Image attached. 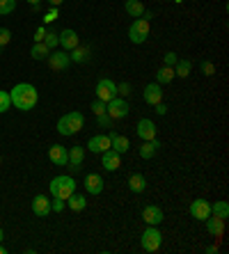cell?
<instances>
[{"label": "cell", "mask_w": 229, "mask_h": 254, "mask_svg": "<svg viewBox=\"0 0 229 254\" xmlns=\"http://www.w3.org/2000/svg\"><path fill=\"white\" fill-rule=\"evenodd\" d=\"M129 188H131V193H145V188H147V181L142 174H131L129 176Z\"/></svg>", "instance_id": "cb8c5ba5"}, {"label": "cell", "mask_w": 229, "mask_h": 254, "mask_svg": "<svg viewBox=\"0 0 229 254\" xmlns=\"http://www.w3.org/2000/svg\"><path fill=\"white\" fill-rule=\"evenodd\" d=\"M163 211H160V206H153V204H149V206H145L142 209V220H145L147 224H156L158 227L160 222H163Z\"/></svg>", "instance_id": "2e32d148"}, {"label": "cell", "mask_w": 229, "mask_h": 254, "mask_svg": "<svg viewBox=\"0 0 229 254\" xmlns=\"http://www.w3.org/2000/svg\"><path fill=\"white\" fill-rule=\"evenodd\" d=\"M28 2H30V5H39V2H41V0H28Z\"/></svg>", "instance_id": "bcb514c9"}, {"label": "cell", "mask_w": 229, "mask_h": 254, "mask_svg": "<svg viewBox=\"0 0 229 254\" xmlns=\"http://www.w3.org/2000/svg\"><path fill=\"white\" fill-rule=\"evenodd\" d=\"M191 215L195 220H206V217L211 215V202H206V199H195L191 204Z\"/></svg>", "instance_id": "9a60e30c"}, {"label": "cell", "mask_w": 229, "mask_h": 254, "mask_svg": "<svg viewBox=\"0 0 229 254\" xmlns=\"http://www.w3.org/2000/svg\"><path fill=\"white\" fill-rule=\"evenodd\" d=\"M83 186H85V190H87L90 195H101L106 183H103V176H101V174L90 172V174H85V183H83Z\"/></svg>", "instance_id": "7c38bea8"}, {"label": "cell", "mask_w": 229, "mask_h": 254, "mask_svg": "<svg viewBox=\"0 0 229 254\" xmlns=\"http://www.w3.org/2000/svg\"><path fill=\"white\" fill-rule=\"evenodd\" d=\"M218 252V245H209L206 247V254H215Z\"/></svg>", "instance_id": "ee69618b"}, {"label": "cell", "mask_w": 229, "mask_h": 254, "mask_svg": "<svg viewBox=\"0 0 229 254\" xmlns=\"http://www.w3.org/2000/svg\"><path fill=\"white\" fill-rule=\"evenodd\" d=\"M46 25H41V28H37V30H35V44H37V41H44V37H46Z\"/></svg>", "instance_id": "b9f144b4"}, {"label": "cell", "mask_w": 229, "mask_h": 254, "mask_svg": "<svg viewBox=\"0 0 229 254\" xmlns=\"http://www.w3.org/2000/svg\"><path fill=\"white\" fill-rule=\"evenodd\" d=\"M174 2H176V5H179V2H181V0H174Z\"/></svg>", "instance_id": "c3c4849f"}, {"label": "cell", "mask_w": 229, "mask_h": 254, "mask_svg": "<svg viewBox=\"0 0 229 254\" xmlns=\"http://www.w3.org/2000/svg\"><path fill=\"white\" fill-rule=\"evenodd\" d=\"M106 112L113 117V119H124V117H129V103H126V98L124 97H114L113 101H108L106 103Z\"/></svg>", "instance_id": "8992f818"}, {"label": "cell", "mask_w": 229, "mask_h": 254, "mask_svg": "<svg viewBox=\"0 0 229 254\" xmlns=\"http://www.w3.org/2000/svg\"><path fill=\"white\" fill-rule=\"evenodd\" d=\"M9 98H12V105H14L16 110L28 112L37 105L39 92L35 90V85H30V82H19V85H14V90L9 92Z\"/></svg>", "instance_id": "6da1fadb"}, {"label": "cell", "mask_w": 229, "mask_h": 254, "mask_svg": "<svg viewBox=\"0 0 229 254\" xmlns=\"http://www.w3.org/2000/svg\"><path fill=\"white\" fill-rule=\"evenodd\" d=\"M96 124H99L101 128H110V126H113V117H110L108 112H103V115H96Z\"/></svg>", "instance_id": "836d02e7"}, {"label": "cell", "mask_w": 229, "mask_h": 254, "mask_svg": "<svg viewBox=\"0 0 229 254\" xmlns=\"http://www.w3.org/2000/svg\"><path fill=\"white\" fill-rule=\"evenodd\" d=\"M92 112H94V115H103V112H106V103L96 98V101L92 103Z\"/></svg>", "instance_id": "60d3db41"}, {"label": "cell", "mask_w": 229, "mask_h": 254, "mask_svg": "<svg viewBox=\"0 0 229 254\" xmlns=\"http://www.w3.org/2000/svg\"><path fill=\"white\" fill-rule=\"evenodd\" d=\"M137 137L145 142V140H156V124L152 119H140L137 121Z\"/></svg>", "instance_id": "5bb4252c"}, {"label": "cell", "mask_w": 229, "mask_h": 254, "mask_svg": "<svg viewBox=\"0 0 229 254\" xmlns=\"http://www.w3.org/2000/svg\"><path fill=\"white\" fill-rule=\"evenodd\" d=\"M32 213L39 217H46L51 213V199H48L46 195H37V197L32 199Z\"/></svg>", "instance_id": "ac0fdd59"}, {"label": "cell", "mask_w": 229, "mask_h": 254, "mask_svg": "<svg viewBox=\"0 0 229 254\" xmlns=\"http://www.w3.org/2000/svg\"><path fill=\"white\" fill-rule=\"evenodd\" d=\"M67 202H69V209L71 211H76V213H80V211L87 206V199H85L83 195H76V193H71L67 197Z\"/></svg>", "instance_id": "d4e9b609"}, {"label": "cell", "mask_w": 229, "mask_h": 254, "mask_svg": "<svg viewBox=\"0 0 229 254\" xmlns=\"http://www.w3.org/2000/svg\"><path fill=\"white\" fill-rule=\"evenodd\" d=\"M101 167L106 170V172H117L119 170V165H122V154H117L114 149H108L101 154Z\"/></svg>", "instance_id": "9c48e42d"}, {"label": "cell", "mask_w": 229, "mask_h": 254, "mask_svg": "<svg viewBox=\"0 0 229 254\" xmlns=\"http://www.w3.org/2000/svg\"><path fill=\"white\" fill-rule=\"evenodd\" d=\"M87 149H90L92 154H103V151H108V149H110V135L101 133V135H94V137H90Z\"/></svg>", "instance_id": "4fadbf2b"}, {"label": "cell", "mask_w": 229, "mask_h": 254, "mask_svg": "<svg viewBox=\"0 0 229 254\" xmlns=\"http://www.w3.org/2000/svg\"><path fill=\"white\" fill-rule=\"evenodd\" d=\"M158 147H160L158 140H145L142 147H140V158H145V160L153 158L156 156V151H158Z\"/></svg>", "instance_id": "7402d4cb"}, {"label": "cell", "mask_w": 229, "mask_h": 254, "mask_svg": "<svg viewBox=\"0 0 229 254\" xmlns=\"http://www.w3.org/2000/svg\"><path fill=\"white\" fill-rule=\"evenodd\" d=\"M44 44H46L48 51H53L55 46H57V35H55L53 30H48V32H46V37H44Z\"/></svg>", "instance_id": "d6a6232c"}, {"label": "cell", "mask_w": 229, "mask_h": 254, "mask_svg": "<svg viewBox=\"0 0 229 254\" xmlns=\"http://www.w3.org/2000/svg\"><path fill=\"white\" fill-rule=\"evenodd\" d=\"M48 48H46V44L44 41H37V44L32 46V51H30V55H32V60H46L48 58Z\"/></svg>", "instance_id": "f1b7e54d"}, {"label": "cell", "mask_w": 229, "mask_h": 254, "mask_svg": "<svg viewBox=\"0 0 229 254\" xmlns=\"http://www.w3.org/2000/svg\"><path fill=\"white\" fill-rule=\"evenodd\" d=\"M163 243V236H160V229L156 224H149L145 232H142V250L145 252H156Z\"/></svg>", "instance_id": "277c9868"}, {"label": "cell", "mask_w": 229, "mask_h": 254, "mask_svg": "<svg viewBox=\"0 0 229 254\" xmlns=\"http://www.w3.org/2000/svg\"><path fill=\"white\" fill-rule=\"evenodd\" d=\"M48 2H51V7H60L64 0H48Z\"/></svg>", "instance_id": "f6af8a7d"}, {"label": "cell", "mask_w": 229, "mask_h": 254, "mask_svg": "<svg viewBox=\"0 0 229 254\" xmlns=\"http://www.w3.org/2000/svg\"><path fill=\"white\" fill-rule=\"evenodd\" d=\"M69 58H71V62H76V64H83V62L90 60V48L78 44L74 51H69Z\"/></svg>", "instance_id": "603a6c76"}, {"label": "cell", "mask_w": 229, "mask_h": 254, "mask_svg": "<svg viewBox=\"0 0 229 254\" xmlns=\"http://www.w3.org/2000/svg\"><path fill=\"white\" fill-rule=\"evenodd\" d=\"M57 14H60V12H57V7H51V9H48V12L44 14V25H51L53 21H57Z\"/></svg>", "instance_id": "e575fe53"}, {"label": "cell", "mask_w": 229, "mask_h": 254, "mask_svg": "<svg viewBox=\"0 0 229 254\" xmlns=\"http://www.w3.org/2000/svg\"><path fill=\"white\" fill-rule=\"evenodd\" d=\"M12 108V98H9V92H2L0 90V115L7 112Z\"/></svg>", "instance_id": "1f68e13d"}, {"label": "cell", "mask_w": 229, "mask_h": 254, "mask_svg": "<svg viewBox=\"0 0 229 254\" xmlns=\"http://www.w3.org/2000/svg\"><path fill=\"white\" fill-rule=\"evenodd\" d=\"M48 158H51V163L57 165V167H64V165H69V151H67V147H62V144H51V149H48Z\"/></svg>", "instance_id": "8fae6325"}, {"label": "cell", "mask_w": 229, "mask_h": 254, "mask_svg": "<svg viewBox=\"0 0 229 254\" xmlns=\"http://www.w3.org/2000/svg\"><path fill=\"white\" fill-rule=\"evenodd\" d=\"M83 158H85L83 147H71L69 149V163L71 165H83Z\"/></svg>", "instance_id": "f546056e"}, {"label": "cell", "mask_w": 229, "mask_h": 254, "mask_svg": "<svg viewBox=\"0 0 229 254\" xmlns=\"http://www.w3.org/2000/svg\"><path fill=\"white\" fill-rule=\"evenodd\" d=\"M85 126V117L83 112H69V115H64V117H60V121H57V133L60 135H76L80 128Z\"/></svg>", "instance_id": "7a4b0ae2"}, {"label": "cell", "mask_w": 229, "mask_h": 254, "mask_svg": "<svg viewBox=\"0 0 229 254\" xmlns=\"http://www.w3.org/2000/svg\"><path fill=\"white\" fill-rule=\"evenodd\" d=\"M147 37H149V21L147 19H135V21L131 23L129 28V39L133 41V44H145Z\"/></svg>", "instance_id": "5b68a950"}, {"label": "cell", "mask_w": 229, "mask_h": 254, "mask_svg": "<svg viewBox=\"0 0 229 254\" xmlns=\"http://www.w3.org/2000/svg\"><path fill=\"white\" fill-rule=\"evenodd\" d=\"M71 193H76V181H74V176L62 174V176H55V179L51 181V195H53V197L67 202V197Z\"/></svg>", "instance_id": "3957f363"}, {"label": "cell", "mask_w": 229, "mask_h": 254, "mask_svg": "<svg viewBox=\"0 0 229 254\" xmlns=\"http://www.w3.org/2000/svg\"><path fill=\"white\" fill-rule=\"evenodd\" d=\"M55 202L51 204V211H55V213H62V211L67 209V204H64V199H57V197H53Z\"/></svg>", "instance_id": "ab89813d"}, {"label": "cell", "mask_w": 229, "mask_h": 254, "mask_svg": "<svg viewBox=\"0 0 229 254\" xmlns=\"http://www.w3.org/2000/svg\"><path fill=\"white\" fill-rule=\"evenodd\" d=\"M142 97H145V101L149 105H156L163 101V92H160V85L158 82H149L145 87V92H142Z\"/></svg>", "instance_id": "d6986e66"}, {"label": "cell", "mask_w": 229, "mask_h": 254, "mask_svg": "<svg viewBox=\"0 0 229 254\" xmlns=\"http://www.w3.org/2000/svg\"><path fill=\"white\" fill-rule=\"evenodd\" d=\"M153 112L163 117V115H168V105H165V103H163V101H160V103H156V105H153Z\"/></svg>", "instance_id": "7bdbcfd3"}, {"label": "cell", "mask_w": 229, "mask_h": 254, "mask_svg": "<svg viewBox=\"0 0 229 254\" xmlns=\"http://www.w3.org/2000/svg\"><path fill=\"white\" fill-rule=\"evenodd\" d=\"M172 80H174V69L163 64V67L158 69V74H156V82H158V85H168V82H172Z\"/></svg>", "instance_id": "484cf974"}, {"label": "cell", "mask_w": 229, "mask_h": 254, "mask_svg": "<svg viewBox=\"0 0 229 254\" xmlns=\"http://www.w3.org/2000/svg\"><path fill=\"white\" fill-rule=\"evenodd\" d=\"M211 215L220 217V220H227V217H229V204H227V202H215V204H211Z\"/></svg>", "instance_id": "83f0119b"}, {"label": "cell", "mask_w": 229, "mask_h": 254, "mask_svg": "<svg viewBox=\"0 0 229 254\" xmlns=\"http://www.w3.org/2000/svg\"><path fill=\"white\" fill-rule=\"evenodd\" d=\"M9 41H12V32H9L7 28H0V48L7 46Z\"/></svg>", "instance_id": "8d00e7d4"}, {"label": "cell", "mask_w": 229, "mask_h": 254, "mask_svg": "<svg viewBox=\"0 0 229 254\" xmlns=\"http://www.w3.org/2000/svg\"><path fill=\"white\" fill-rule=\"evenodd\" d=\"M2 236H5V234H2V229H0V243H2Z\"/></svg>", "instance_id": "7dc6e473"}, {"label": "cell", "mask_w": 229, "mask_h": 254, "mask_svg": "<svg viewBox=\"0 0 229 254\" xmlns=\"http://www.w3.org/2000/svg\"><path fill=\"white\" fill-rule=\"evenodd\" d=\"M80 44V39H78V32L76 30H62L60 35H57V46H62V51H74L76 46Z\"/></svg>", "instance_id": "30bf717a"}, {"label": "cell", "mask_w": 229, "mask_h": 254, "mask_svg": "<svg viewBox=\"0 0 229 254\" xmlns=\"http://www.w3.org/2000/svg\"><path fill=\"white\" fill-rule=\"evenodd\" d=\"M16 9V0H0V16H7Z\"/></svg>", "instance_id": "4dcf8cb0"}, {"label": "cell", "mask_w": 229, "mask_h": 254, "mask_svg": "<svg viewBox=\"0 0 229 254\" xmlns=\"http://www.w3.org/2000/svg\"><path fill=\"white\" fill-rule=\"evenodd\" d=\"M172 69H174V76L188 78V76H191V69H192V62L191 60H176V64Z\"/></svg>", "instance_id": "4316f807"}, {"label": "cell", "mask_w": 229, "mask_h": 254, "mask_svg": "<svg viewBox=\"0 0 229 254\" xmlns=\"http://www.w3.org/2000/svg\"><path fill=\"white\" fill-rule=\"evenodd\" d=\"M46 60H48V67L53 69V71H64V69H69L71 58H69L67 51H51Z\"/></svg>", "instance_id": "ba28073f"}, {"label": "cell", "mask_w": 229, "mask_h": 254, "mask_svg": "<svg viewBox=\"0 0 229 254\" xmlns=\"http://www.w3.org/2000/svg\"><path fill=\"white\" fill-rule=\"evenodd\" d=\"M96 98L99 101H103V103H108V101H113L114 97H117V82L110 80V78H101L99 82H96Z\"/></svg>", "instance_id": "52a82bcc"}, {"label": "cell", "mask_w": 229, "mask_h": 254, "mask_svg": "<svg viewBox=\"0 0 229 254\" xmlns=\"http://www.w3.org/2000/svg\"><path fill=\"white\" fill-rule=\"evenodd\" d=\"M124 9H126V14L133 16V19H140V16L145 14L142 0H126V2H124Z\"/></svg>", "instance_id": "44dd1931"}, {"label": "cell", "mask_w": 229, "mask_h": 254, "mask_svg": "<svg viewBox=\"0 0 229 254\" xmlns=\"http://www.w3.org/2000/svg\"><path fill=\"white\" fill-rule=\"evenodd\" d=\"M131 94V82H122V85H117V97H129Z\"/></svg>", "instance_id": "f35d334b"}, {"label": "cell", "mask_w": 229, "mask_h": 254, "mask_svg": "<svg viewBox=\"0 0 229 254\" xmlns=\"http://www.w3.org/2000/svg\"><path fill=\"white\" fill-rule=\"evenodd\" d=\"M199 67H202V74H204V76H213V74H215V67H213V62L204 60V62H202V64H199Z\"/></svg>", "instance_id": "74e56055"}, {"label": "cell", "mask_w": 229, "mask_h": 254, "mask_svg": "<svg viewBox=\"0 0 229 254\" xmlns=\"http://www.w3.org/2000/svg\"><path fill=\"white\" fill-rule=\"evenodd\" d=\"M204 222H206V229H209V234H211V236H215V238H220L222 234H225V220H220V217L209 215Z\"/></svg>", "instance_id": "ffe728a7"}, {"label": "cell", "mask_w": 229, "mask_h": 254, "mask_svg": "<svg viewBox=\"0 0 229 254\" xmlns=\"http://www.w3.org/2000/svg\"><path fill=\"white\" fill-rule=\"evenodd\" d=\"M108 135H110V149H114L117 154H126V151H129L131 142L126 135H119L117 131H110Z\"/></svg>", "instance_id": "e0dca14e"}, {"label": "cell", "mask_w": 229, "mask_h": 254, "mask_svg": "<svg viewBox=\"0 0 229 254\" xmlns=\"http://www.w3.org/2000/svg\"><path fill=\"white\" fill-rule=\"evenodd\" d=\"M0 163H2V158H0Z\"/></svg>", "instance_id": "681fc988"}, {"label": "cell", "mask_w": 229, "mask_h": 254, "mask_svg": "<svg viewBox=\"0 0 229 254\" xmlns=\"http://www.w3.org/2000/svg\"><path fill=\"white\" fill-rule=\"evenodd\" d=\"M176 60H179V55H176L174 51H168L165 55H163V62H165V67H174Z\"/></svg>", "instance_id": "d590c367"}]
</instances>
